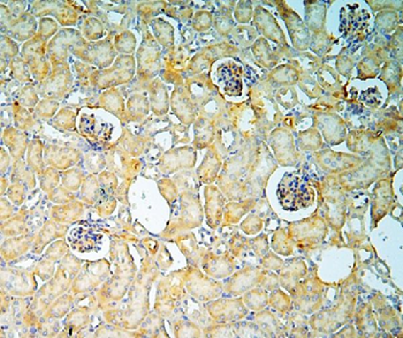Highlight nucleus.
Segmentation results:
<instances>
[{
	"label": "nucleus",
	"instance_id": "obj_1",
	"mask_svg": "<svg viewBox=\"0 0 403 338\" xmlns=\"http://www.w3.org/2000/svg\"><path fill=\"white\" fill-rule=\"evenodd\" d=\"M102 235L91 227H79L72 230L71 242L75 249L89 252L101 244Z\"/></svg>",
	"mask_w": 403,
	"mask_h": 338
}]
</instances>
